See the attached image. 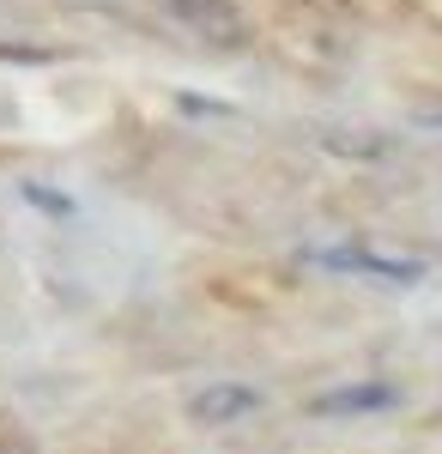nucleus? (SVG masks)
<instances>
[{"mask_svg":"<svg viewBox=\"0 0 442 454\" xmlns=\"http://www.w3.org/2000/svg\"><path fill=\"white\" fill-rule=\"evenodd\" d=\"M309 267H328V273H358V279H382V285H412L424 279V261H400V254H375L364 243L345 248H304Z\"/></svg>","mask_w":442,"mask_h":454,"instance_id":"1","label":"nucleus"},{"mask_svg":"<svg viewBox=\"0 0 442 454\" xmlns=\"http://www.w3.org/2000/svg\"><path fill=\"white\" fill-rule=\"evenodd\" d=\"M170 19H182L194 36H206V43H218V49H242L249 43V25H242V12L231 6V0H158Z\"/></svg>","mask_w":442,"mask_h":454,"instance_id":"2","label":"nucleus"},{"mask_svg":"<svg viewBox=\"0 0 442 454\" xmlns=\"http://www.w3.org/2000/svg\"><path fill=\"white\" fill-rule=\"evenodd\" d=\"M400 406V387L388 376H364V382H345V387H328L309 400L315 419H364V412H394Z\"/></svg>","mask_w":442,"mask_h":454,"instance_id":"3","label":"nucleus"},{"mask_svg":"<svg viewBox=\"0 0 442 454\" xmlns=\"http://www.w3.org/2000/svg\"><path fill=\"white\" fill-rule=\"evenodd\" d=\"M188 412H194V424H237V419H249V412H261V387L212 382V387H201V394L188 400Z\"/></svg>","mask_w":442,"mask_h":454,"instance_id":"4","label":"nucleus"},{"mask_svg":"<svg viewBox=\"0 0 442 454\" xmlns=\"http://www.w3.org/2000/svg\"><path fill=\"white\" fill-rule=\"evenodd\" d=\"M19 194H25L36 212H49V218H73V200H67V194H55V188H43V182H25Z\"/></svg>","mask_w":442,"mask_h":454,"instance_id":"5","label":"nucleus"}]
</instances>
